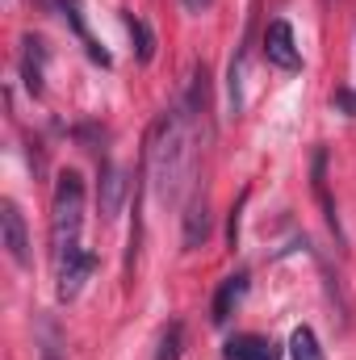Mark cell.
Segmentation results:
<instances>
[{
    "instance_id": "1",
    "label": "cell",
    "mask_w": 356,
    "mask_h": 360,
    "mask_svg": "<svg viewBox=\"0 0 356 360\" xmlns=\"http://www.w3.org/2000/svg\"><path fill=\"white\" fill-rule=\"evenodd\" d=\"M147 172L160 201H177L184 180L193 172V147H189V117L164 113L147 134Z\"/></svg>"
},
{
    "instance_id": "2",
    "label": "cell",
    "mask_w": 356,
    "mask_h": 360,
    "mask_svg": "<svg viewBox=\"0 0 356 360\" xmlns=\"http://www.w3.org/2000/svg\"><path fill=\"white\" fill-rule=\"evenodd\" d=\"M80 226H84V180L80 172H63L51 205V256L55 264L80 248Z\"/></svg>"
},
{
    "instance_id": "3",
    "label": "cell",
    "mask_w": 356,
    "mask_h": 360,
    "mask_svg": "<svg viewBox=\"0 0 356 360\" xmlns=\"http://www.w3.org/2000/svg\"><path fill=\"white\" fill-rule=\"evenodd\" d=\"M265 55H268V63H272V68H281V72H298V68H302V51H298V42H293L289 21H268Z\"/></svg>"
},
{
    "instance_id": "4",
    "label": "cell",
    "mask_w": 356,
    "mask_h": 360,
    "mask_svg": "<svg viewBox=\"0 0 356 360\" xmlns=\"http://www.w3.org/2000/svg\"><path fill=\"white\" fill-rule=\"evenodd\" d=\"M0 235H4V248L13 256V264L30 269V231H25V218L17 210V201H0Z\"/></svg>"
},
{
    "instance_id": "5",
    "label": "cell",
    "mask_w": 356,
    "mask_h": 360,
    "mask_svg": "<svg viewBox=\"0 0 356 360\" xmlns=\"http://www.w3.org/2000/svg\"><path fill=\"white\" fill-rule=\"evenodd\" d=\"M92 269H96V256L84 252V248H76L72 256H63V260H59V297L72 302V297L84 289V281L92 276Z\"/></svg>"
},
{
    "instance_id": "6",
    "label": "cell",
    "mask_w": 356,
    "mask_h": 360,
    "mask_svg": "<svg viewBox=\"0 0 356 360\" xmlns=\"http://www.w3.org/2000/svg\"><path fill=\"white\" fill-rule=\"evenodd\" d=\"M248 293V272H235V276H227L222 285H218V293H214V306H210V319L222 327L227 319H231V310L239 306V297Z\"/></svg>"
},
{
    "instance_id": "7",
    "label": "cell",
    "mask_w": 356,
    "mask_h": 360,
    "mask_svg": "<svg viewBox=\"0 0 356 360\" xmlns=\"http://www.w3.org/2000/svg\"><path fill=\"white\" fill-rule=\"evenodd\" d=\"M21 46H25V51H21V76H25V89L38 96V92H42V63H46V42L30 34V38H21Z\"/></svg>"
},
{
    "instance_id": "8",
    "label": "cell",
    "mask_w": 356,
    "mask_h": 360,
    "mask_svg": "<svg viewBox=\"0 0 356 360\" xmlns=\"http://www.w3.org/2000/svg\"><path fill=\"white\" fill-rule=\"evenodd\" d=\"M122 197H126V172L117 164H105V172H101V214L105 218H117Z\"/></svg>"
},
{
    "instance_id": "9",
    "label": "cell",
    "mask_w": 356,
    "mask_h": 360,
    "mask_svg": "<svg viewBox=\"0 0 356 360\" xmlns=\"http://www.w3.org/2000/svg\"><path fill=\"white\" fill-rule=\"evenodd\" d=\"M222 356L227 360H276V344L265 340V335H235Z\"/></svg>"
},
{
    "instance_id": "10",
    "label": "cell",
    "mask_w": 356,
    "mask_h": 360,
    "mask_svg": "<svg viewBox=\"0 0 356 360\" xmlns=\"http://www.w3.org/2000/svg\"><path fill=\"white\" fill-rule=\"evenodd\" d=\"M210 239V205H205V193L193 197L189 214H184V248H197Z\"/></svg>"
},
{
    "instance_id": "11",
    "label": "cell",
    "mask_w": 356,
    "mask_h": 360,
    "mask_svg": "<svg viewBox=\"0 0 356 360\" xmlns=\"http://www.w3.org/2000/svg\"><path fill=\"white\" fill-rule=\"evenodd\" d=\"M314 193L323 201V214H327V226L340 235V214H336V201H331V188H327V151L314 155Z\"/></svg>"
},
{
    "instance_id": "12",
    "label": "cell",
    "mask_w": 356,
    "mask_h": 360,
    "mask_svg": "<svg viewBox=\"0 0 356 360\" xmlns=\"http://www.w3.org/2000/svg\"><path fill=\"white\" fill-rule=\"evenodd\" d=\"M289 356L293 360H323V348H319V340H314L310 327H298L289 335Z\"/></svg>"
},
{
    "instance_id": "13",
    "label": "cell",
    "mask_w": 356,
    "mask_h": 360,
    "mask_svg": "<svg viewBox=\"0 0 356 360\" xmlns=\"http://www.w3.org/2000/svg\"><path fill=\"white\" fill-rule=\"evenodd\" d=\"M38 335H42V360H63V335H59L55 319H42Z\"/></svg>"
},
{
    "instance_id": "14",
    "label": "cell",
    "mask_w": 356,
    "mask_h": 360,
    "mask_svg": "<svg viewBox=\"0 0 356 360\" xmlns=\"http://www.w3.org/2000/svg\"><path fill=\"white\" fill-rule=\"evenodd\" d=\"M126 25H130V34H134V42H139V63H151V55H155V34H151L147 21H139V17H126Z\"/></svg>"
},
{
    "instance_id": "15",
    "label": "cell",
    "mask_w": 356,
    "mask_h": 360,
    "mask_svg": "<svg viewBox=\"0 0 356 360\" xmlns=\"http://www.w3.org/2000/svg\"><path fill=\"white\" fill-rule=\"evenodd\" d=\"M180 348H184V327H180V323H168V331H164V340H160L155 360H180Z\"/></svg>"
},
{
    "instance_id": "16",
    "label": "cell",
    "mask_w": 356,
    "mask_h": 360,
    "mask_svg": "<svg viewBox=\"0 0 356 360\" xmlns=\"http://www.w3.org/2000/svg\"><path fill=\"white\" fill-rule=\"evenodd\" d=\"M336 105H340V109H344V113H356V92L340 89V92H336Z\"/></svg>"
},
{
    "instance_id": "17",
    "label": "cell",
    "mask_w": 356,
    "mask_h": 360,
    "mask_svg": "<svg viewBox=\"0 0 356 360\" xmlns=\"http://www.w3.org/2000/svg\"><path fill=\"white\" fill-rule=\"evenodd\" d=\"M214 0H184V8H193V13H201V8H210Z\"/></svg>"
}]
</instances>
